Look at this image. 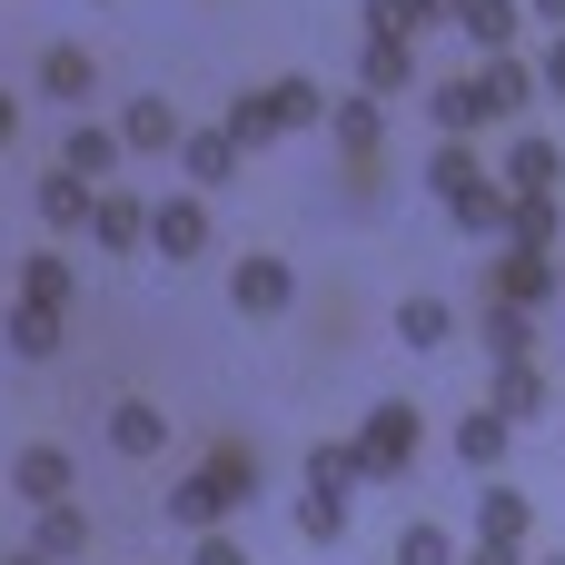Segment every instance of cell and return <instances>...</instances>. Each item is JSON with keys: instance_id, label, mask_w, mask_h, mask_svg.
<instances>
[{"instance_id": "cell-1", "label": "cell", "mask_w": 565, "mask_h": 565, "mask_svg": "<svg viewBox=\"0 0 565 565\" xmlns=\"http://www.w3.org/2000/svg\"><path fill=\"white\" fill-rule=\"evenodd\" d=\"M248 497H258V447H209V457L169 487V526H179V536H209V526H228Z\"/></svg>"}, {"instance_id": "cell-2", "label": "cell", "mask_w": 565, "mask_h": 565, "mask_svg": "<svg viewBox=\"0 0 565 565\" xmlns=\"http://www.w3.org/2000/svg\"><path fill=\"white\" fill-rule=\"evenodd\" d=\"M417 447H427V417H417L407 397L367 407V427H358V467H367V477H407V467H417Z\"/></svg>"}, {"instance_id": "cell-3", "label": "cell", "mask_w": 565, "mask_h": 565, "mask_svg": "<svg viewBox=\"0 0 565 565\" xmlns=\"http://www.w3.org/2000/svg\"><path fill=\"white\" fill-rule=\"evenodd\" d=\"M288 298H298V268H288L278 248H248V258L228 268V308H238V318H288Z\"/></svg>"}, {"instance_id": "cell-4", "label": "cell", "mask_w": 565, "mask_h": 565, "mask_svg": "<svg viewBox=\"0 0 565 565\" xmlns=\"http://www.w3.org/2000/svg\"><path fill=\"white\" fill-rule=\"evenodd\" d=\"M427 119H437V139H477V129H497L507 109H497L487 70H467V79H437V89H427Z\"/></svg>"}, {"instance_id": "cell-5", "label": "cell", "mask_w": 565, "mask_h": 565, "mask_svg": "<svg viewBox=\"0 0 565 565\" xmlns=\"http://www.w3.org/2000/svg\"><path fill=\"white\" fill-rule=\"evenodd\" d=\"M149 248L199 258V248H209V189H169V199H149Z\"/></svg>"}, {"instance_id": "cell-6", "label": "cell", "mask_w": 565, "mask_h": 565, "mask_svg": "<svg viewBox=\"0 0 565 565\" xmlns=\"http://www.w3.org/2000/svg\"><path fill=\"white\" fill-rule=\"evenodd\" d=\"M487 298H507V308H546L556 298V248H497V278H487Z\"/></svg>"}, {"instance_id": "cell-7", "label": "cell", "mask_w": 565, "mask_h": 565, "mask_svg": "<svg viewBox=\"0 0 565 565\" xmlns=\"http://www.w3.org/2000/svg\"><path fill=\"white\" fill-rule=\"evenodd\" d=\"M70 487H79L70 447H50V437H40V447H20V457H10V497H20V507H60Z\"/></svg>"}, {"instance_id": "cell-8", "label": "cell", "mask_w": 565, "mask_h": 565, "mask_svg": "<svg viewBox=\"0 0 565 565\" xmlns=\"http://www.w3.org/2000/svg\"><path fill=\"white\" fill-rule=\"evenodd\" d=\"M328 139H338L348 169H377V159H387V119H377V99H328Z\"/></svg>"}, {"instance_id": "cell-9", "label": "cell", "mask_w": 565, "mask_h": 565, "mask_svg": "<svg viewBox=\"0 0 565 565\" xmlns=\"http://www.w3.org/2000/svg\"><path fill=\"white\" fill-rule=\"evenodd\" d=\"M487 407H497L507 427H526V417H546V407H556V387H546V367H536V358H507V367L487 377Z\"/></svg>"}, {"instance_id": "cell-10", "label": "cell", "mask_w": 565, "mask_h": 565, "mask_svg": "<svg viewBox=\"0 0 565 565\" xmlns=\"http://www.w3.org/2000/svg\"><path fill=\"white\" fill-rule=\"evenodd\" d=\"M179 169H189V189H228L248 169V149L228 129H179Z\"/></svg>"}, {"instance_id": "cell-11", "label": "cell", "mask_w": 565, "mask_h": 565, "mask_svg": "<svg viewBox=\"0 0 565 565\" xmlns=\"http://www.w3.org/2000/svg\"><path fill=\"white\" fill-rule=\"evenodd\" d=\"M179 129H189V119H179V109H169L159 89H139V99L119 109V149H139V159H159V149H179Z\"/></svg>"}, {"instance_id": "cell-12", "label": "cell", "mask_w": 565, "mask_h": 565, "mask_svg": "<svg viewBox=\"0 0 565 565\" xmlns=\"http://www.w3.org/2000/svg\"><path fill=\"white\" fill-rule=\"evenodd\" d=\"M89 248H149V199L99 189V199H89Z\"/></svg>"}, {"instance_id": "cell-13", "label": "cell", "mask_w": 565, "mask_h": 565, "mask_svg": "<svg viewBox=\"0 0 565 565\" xmlns=\"http://www.w3.org/2000/svg\"><path fill=\"white\" fill-rule=\"evenodd\" d=\"M556 238H565L556 189H507V248H556Z\"/></svg>"}, {"instance_id": "cell-14", "label": "cell", "mask_w": 565, "mask_h": 565, "mask_svg": "<svg viewBox=\"0 0 565 565\" xmlns=\"http://www.w3.org/2000/svg\"><path fill=\"white\" fill-rule=\"evenodd\" d=\"M40 89H50V99H70V109H89V89H99V60H89L79 40H50V50H40Z\"/></svg>"}, {"instance_id": "cell-15", "label": "cell", "mask_w": 565, "mask_h": 565, "mask_svg": "<svg viewBox=\"0 0 565 565\" xmlns=\"http://www.w3.org/2000/svg\"><path fill=\"white\" fill-rule=\"evenodd\" d=\"M119 159H129V149H119V129H99V119H79V129L60 139V169H79L89 189H109V179H119Z\"/></svg>"}, {"instance_id": "cell-16", "label": "cell", "mask_w": 565, "mask_h": 565, "mask_svg": "<svg viewBox=\"0 0 565 565\" xmlns=\"http://www.w3.org/2000/svg\"><path fill=\"white\" fill-rule=\"evenodd\" d=\"M109 447H119V457H159V447H169V407L119 397V407H109Z\"/></svg>"}, {"instance_id": "cell-17", "label": "cell", "mask_w": 565, "mask_h": 565, "mask_svg": "<svg viewBox=\"0 0 565 565\" xmlns=\"http://www.w3.org/2000/svg\"><path fill=\"white\" fill-rule=\"evenodd\" d=\"M507 437H516V427H507L497 407H467V417H457V457H467L477 477H497V467H507Z\"/></svg>"}, {"instance_id": "cell-18", "label": "cell", "mask_w": 565, "mask_h": 565, "mask_svg": "<svg viewBox=\"0 0 565 565\" xmlns=\"http://www.w3.org/2000/svg\"><path fill=\"white\" fill-rule=\"evenodd\" d=\"M50 565H70V556H89V507L79 497H60V507H40V536H30Z\"/></svg>"}, {"instance_id": "cell-19", "label": "cell", "mask_w": 565, "mask_h": 565, "mask_svg": "<svg viewBox=\"0 0 565 565\" xmlns=\"http://www.w3.org/2000/svg\"><path fill=\"white\" fill-rule=\"evenodd\" d=\"M367 99H397V89H417V40H367Z\"/></svg>"}, {"instance_id": "cell-20", "label": "cell", "mask_w": 565, "mask_h": 565, "mask_svg": "<svg viewBox=\"0 0 565 565\" xmlns=\"http://www.w3.org/2000/svg\"><path fill=\"white\" fill-rule=\"evenodd\" d=\"M218 129H228L238 149H268V139H288V119H278V99H268V89H238Z\"/></svg>"}, {"instance_id": "cell-21", "label": "cell", "mask_w": 565, "mask_h": 565, "mask_svg": "<svg viewBox=\"0 0 565 565\" xmlns=\"http://www.w3.org/2000/svg\"><path fill=\"white\" fill-rule=\"evenodd\" d=\"M477 179H487L477 139H437V149H427V189H437V209H447L457 189H477Z\"/></svg>"}, {"instance_id": "cell-22", "label": "cell", "mask_w": 565, "mask_h": 565, "mask_svg": "<svg viewBox=\"0 0 565 565\" xmlns=\"http://www.w3.org/2000/svg\"><path fill=\"white\" fill-rule=\"evenodd\" d=\"M447 218H457V238H507V189H497V179H477V189H457V199H447Z\"/></svg>"}, {"instance_id": "cell-23", "label": "cell", "mask_w": 565, "mask_h": 565, "mask_svg": "<svg viewBox=\"0 0 565 565\" xmlns=\"http://www.w3.org/2000/svg\"><path fill=\"white\" fill-rule=\"evenodd\" d=\"M0 328H10V358H60V328H70V318H60V308L10 298V318H0Z\"/></svg>"}, {"instance_id": "cell-24", "label": "cell", "mask_w": 565, "mask_h": 565, "mask_svg": "<svg viewBox=\"0 0 565 565\" xmlns=\"http://www.w3.org/2000/svg\"><path fill=\"white\" fill-rule=\"evenodd\" d=\"M556 179H565V149H556V139H516L507 169H497V189H556Z\"/></svg>"}, {"instance_id": "cell-25", "label": "cell", "mask_w": 565, "mask_h": 565, "mask_svg": "<svg viewBox=\"0 0 565 565\" xmlns=\"http://www.w3.org/2000/svg\"><path fill=\"white\" fill-rule=\"evenodd\" d=\"M89 199H99V189H89L79 169H50V179H40V218H50V228H89Z\"/></svg>"}, {"instance_id": "cell-26", "label": "cell", "mask_w": 565, "mask_h": 565, "mask_svg": "<svg viewBox=\"0 0 565 565\" xmlns=\"http://www.w3.org/2000/svg\"><path fill=\"white\" fill-rule=\"evenodd\" d=\"M20 298L70 318V258H60V248H30V258H20Z\"/></svg>"}, {"instance_id": "cell-27", "label": "cell", "mask_w": 565, "mask_h": 565, "mask_svg": "<svg viewBox=\"0 0 565 565\" xmlns=\"http://www.w3.org/2000/svg\"><path fill=\"white\" fill-rule=\"evenodd\" d=\"M526 526H536V516H526V497H516V487H477V536L526 546Z\"/></svg>"}, {"instance_id": "cell-28", "label": "cell", "mask_w": 565, "mask_h": 565, "mask_svg": "<svg viewBox=\"0 0 565 565\" xmlns=\"http://www.w3.org/2000/svg\"><path fill=\"white\" fill-rule=\"evenodd\" d=\"M516 20H526V0H467V10H457V30H467L477 50H516Z\"/></svg>"}, {"instance_id": "cell-29", "label": "cell", "mask_w": 565, "mask_h": 565, "mask_svg": "<svg viewBox=\"0 0 565 565\" xmlns=\"http://www.w3.org/2000/svg\"><path fill=\"white\" fill-rule=\"evenodd\" d=\"M268 99H278V119H288V129H328V89H318L308 70H288V79H268Z\"/></svg>"}, {"instance_id": "cell-30", "label": "cell", "mask_w": 565, "mask_h": 565, "mask_svg": "<svg viewBox=\"0 0 565 565\" xmlns=\"http://www.w3.org/2000/svg\"><path fill=\"white\" fill-rule=\"evenodd\" d=\"M487 358H497V367H507V358H536V318L507 308V298H487Z\"/></svg>"}, {"instance_id": "cell-31", "label": "cell", "mask_w": 565, "mask_h": 565, "mask_svg": "<svg viewBox=\"0 0 565 565\" xmlns=\"http://www.w3.org/2000/svg\"><path fill=\"white\" fill-rule=\"evenodd\" d=\"M367 467H358V437H318L308 447V487H328V497H348Z\"/></svg>"}, {"instance_id": "cell-32", "label": "cell", "mask_w": 565, "mask_h": 565, "mask_svg": "<svg viewBox=\"0 0 565 565\" xmlns=\"http://www.w3.org/2000/svg\"><path fill=\"white\" fill-rule=\"evenodd\" d=\"M397 338H407V348H447V338H457V308H447V298H407V308H397Z\"/></svg>"}, {"instance_id": "cell-33", "label": "cell", "mask_w": 565, "mask_h": 565, "mask_svg": "<svg viewBox=\"0 0 565 565\" xmlns=\"http://www.w3.org/2000/svg\"><path fill=\"white\" fill-rule=\"evenodd\" d=\"M397 565H457V536H447L437 516H407V526H397Z\"/></svg>"}, {"instance_id": "cell-34", "label": "cell", "mask_w": 565, "mask_h": 565, "mask_svg": "<svg viewBox=\"0 0 565 565\" xmlns=\"http://www.w3.org/2000/svg\"><path fill=\"white\" fill-rule=\"evenodd\" d=\"M298 536H308V546H338V536H348V497L308 487V497H298Z\"/></svg>"}, {"instance_id": "cell-35", "label": "cell", "mask_w": 565, "mask_h": 565, "mask_svg": "<svg viewBox=\"0 0 565 565\" xmlns=\"http://www.w3.org/2000/svg\"><path fill=\"white\" fill-rule=\"evenodd\" d=\"M367 40H417V20H407V0H367Z\"/></svg>"}, {"instance_id": "cell-36", "label": "cell", "mask_w": 565, "mask_h": 565, "mask_svg": "<svg viewBox=\"0 0 565 565\" xmlns=\"http://www.w3.org/2000/svg\"><path fill=\"white\" fill-rule=\"evenodd\" d=\"M189 565H248V546H238V536H228V526H209V536H199V546H189Z\"/></svg>"}, {"instance_id": "cell-37", "label": "cell", "mask_w": 565, "mask_h": 565, "mask_svg": "<svg viewBox=\"0 0 565 565\" xmlns=\"http://www.w3.org/2000/svg\"><path fill=\"white\" fill-rule=\"evenodd\" d=\"M457 565H526V546H497V536H477V546H467Z\"/></svg>"}, {"instance_id": "cell-38", "label": "cell", "mask_w": 565, "mask_h": 565, "mask_svg": "<svg viewBox=\"0 0 565 565\" xmlns=\"http://www.w3.org/2000/svg\"><path fill=\"white\" fill-rule=\"evenodd\" d=\"M536 89H556V99H565V30L546 40V60H536Z\"/></svg>"}, {"instance_id": "cell-39", "label": "cell", "mask_w": 565, "mask_h": 565, "mask_svg": "<svg viewBox=\"0 0 565 565\" xmlns=\"http://www.w3.org/2000/svg\"><path fill=\"white\" fill-rule=\"evenodd\" d=\"M457 10H467V0H407V20H417V30H427V20H457Z\"/></svg>"}, {"instance_id": "cell-40", "label": "cell", "mask_w": 565, "mask_h": 565, "mask_svg": "<svg viewBox=\"0 0 565 565\" xmlns=\"http://www.w3.org/2000/svg\"><path fill=\"white\" fill-rule=\"evenodd\" d=\"M10 139H20V99L0 89V149H10Z\"/></svg>"}, {"instance_id": "cell-41", "label": "cell", "mask_w": 565, "mask_h": 565, "mask_svg": "<svg viewBox=\"0 0 565 565\" xmlns=\"http://www.w3.org/2000/svg\"><path fill=\"white\" fill-rule=\"evenodd\" d=\"M526 10H536V20H546V30H565V0H526Z\"/></svg>"}, {"instance_id": "cell-42", "label": "cell", "mask_w": 565, "mask_h": 565, "mask_svg": "<svg viewBox=\"0 0 565 565\" xmlns=\"http://www.w3.org/2000/svg\"><path fill=\"white\" fill-rule=\"evenodd\" d=\"M10 565H50V556H40V546H20V556H10Z\"/></svg>"}, {"instance_id": "cell-43", "label": "cell", "mask_w": 565, "mask_h": 565, "mask_svg": "<svg viewBox=\"0 0 565 565\" xmlns=\"http://www.w3.org/2000/svg\"><path fill=\"white\" fill-rule=\"evenodd\" d=\"M556 298H565V258H556Z\"/></svg>"}, {"instance_id": "cell-44", "label": "cell", "mask_w": 565, "mask_h": 565, "mask_svg": "<svg viewBox=\"0 0 565 565\" xmlns=\"http://www.w3.org/2000/svg\"><path fill=\"white\" fill-rule=\"evenodd\" d=\"M526 565H565V556H526Z\"/></svg>"}]
</instances>
